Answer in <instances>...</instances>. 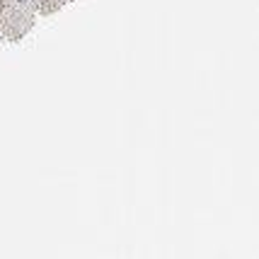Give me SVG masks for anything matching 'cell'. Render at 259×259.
I'll list each match as a JSON object with an SVG mask.
<instances>
[{
	"instance_id": "1",
	"label": "cell",
	"mask_w": 259,
	"mask_h": 259,
	"mask_svg": "<svg viewBox=\"0 0 259 259\" xmlns=\"http://www.w3.org/2000/svg\"><path fill=\"white\" fill-rule=\"evenodd\" d=\"M36 12L20 5V0H0V34L8 41L24 39L34 27Z\"/></svg>"
},
{
	"instance_id": "2",
	"label": "cell",
	"mask_w": 259,
	"mask_h": 259,
	"mask_svg": "<svg viewBox=\"0 0 259 259\" xmlns=\"http://www.w3.org/2000/svg\"><path fill=\"white\" fill-rule=\"evenodd\" d=\"M68 3H73V0H39V15H41V17L56 15L58 10L66 8Z\"/></svg>"
}]
</instances>
